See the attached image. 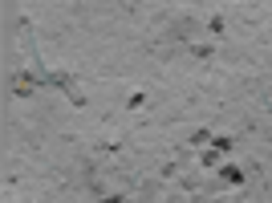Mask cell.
Here are the masks:
<instances>
[{
  "instance_id": "obj_1",
  "label": "cell",
  "mask_w": 272,
  "mask_h": 203,
  "mask_svg": "<svg viewBox=\"0 0 272 203\" xmlns=\"http://www.w3.org/2000/svg\"><path fill=\"white\" fill-rule=\"evenodd\" d=\"M220 175H224V183H244V171L240 167H220Z\"/></svg>"
},
{
  "instance_id": "obj_2",
  "label": "cell",
  "mask_w": 272,
  "mask_h": 203,
  "mask_svg": "<svg viewBox=\"0 0 272 203\" xmlns=\"http://www.w3.org/2000/svg\"><path fill=\"white\" fill-rule=\"evenodd\" d=\"M216 163H220V151H216V147H211V151H203V155H199V167H203V171H211V167H216Z\"/></svg>"
},
{
  "instance_id": "obj_3",
  "label": "cell",
  "mask_w": 272,
  "mask_h": 203,
  "mask_svg": "<svg viewBox=\"0 0 272 203\" xmlns=\"http://www.w3.org/2000/svg\"><path fill=\"white\" fill-rule=\"evenodd\" d=\"M211 147L216 151H232V138L228 134H211Z\"/></svg>"
},
{
  "instance_id": "obj_4",
  "label": "cell",
  "mask_w": 272,
  "mask_h": 203,
  "mask_svg": "<svg viewBox=\"0 0 272 203\" xmlns=\"http://www.w3.org/2000/svg\"><path fill=\"white\" fill-rule=\"evenodd\" d=\"M102 203H122V195H102Z\"/></svg>"
}]
</instances>
